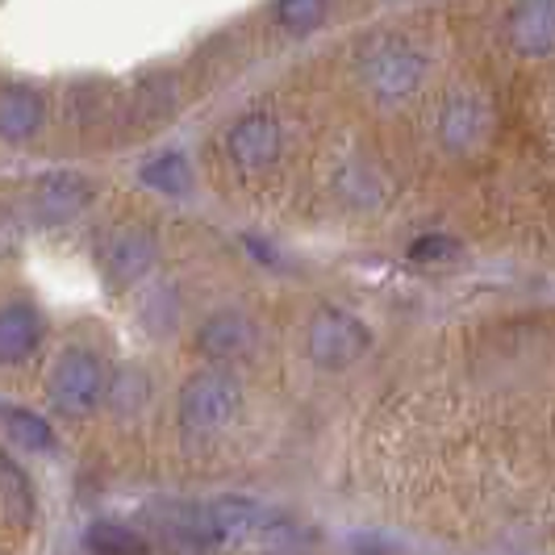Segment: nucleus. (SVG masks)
Segmentation results:
<instances>
[{"mask_svg":"<svg viewBox=\"0 0 555 555\" xmlns=\"http://www.w3.org/2000/svg\"><path fill=\"white\" fill-rule=\"evenodd\" d=\"M356 80L363 92L380 105H397L405 96H414L422 80H426V55L417 51L410 38L401 34H380L372 42H363L360 59H356Z\"/></svg>","mask_w":555,"mask_h":555,"instance_id":"nucleus-1","label":"nucleus"},{"mask_svg":"<svg viewBox=\"0 0 555 555\" xmlns=\"http://www.w3.org/2000/svg\"><path fill=\"white\" fill-rule=\"evenodd\" d=\"M47 397L63 417L96 414L109 397V367L88 347H67L47 376Z\"/></svg>","mask_w":555,"mask_h":555,"instance_id":"nucleus-2","label":"nucleus"},{"mask_svg":"<svg viewBox=\"0 0 555 555\" xmlns=\"http://www.w3.org/2000/svg\"><path fill=\"white\" fill-rule=\"evenodd\" d=\"M243 414V385L225 367L193 372L180 389V422L193 435H218Z\"/></svg>","mask_w":555,"mask_h":555,"instance_id":"nucleus-3","label":"nucleus"},{"mask_svg":"<svg viewBox=\"0 0 555 555\" xmlns=\"http://www.w3.org/2000/svg\"><path fill=\"white\" fill-rule=\"evenodd\" d=\"M306 351L318 367L343 372V367L360 363L372 351V331L363 326V318H356V313H347V309L338 306H322L306 331Z\"/></svg>","mask_w":555,"mask_h":555,"instance_id":"nucleus-4","label":"nucleus"},{"mask_svg":"<svg viewBox=\"0 0 555 555\" xmlns=\"http://www.w3.org/2000/svg\"><path fill=\"white\" fill-rule=\"evenodd\" d=\"M222 146H225V159L238 167L243 176H259V171H268L280 159L284 130H280V121L272 113L250 109L238 121H230Z\"/></svg>","mask_w":555,"mask_h":555,"instance_id":"nucleus-5","label":"nucleus"},{"mask_svg":"<svg viewBox=\"0 0 555 555\" xmlns=\"http://www.w3.org/2000/svg\"><path fill=\"white\" fill-rule=\"evenodd\" d=\"M489 139H493V105L473 88H455L439 109V142L451 155H473Z\"/></svg>","mask_w":555,"mask_h":555,"instance_id":"nucleus-6","label":"nucleus"},{"mask_svg":"<svg viewBox=\"0 0 555 555\" xmlns=\"http://www.w3.org/2000/svg\"><path fill=\"white\" fill-rule=\"evenodd\" d=\"M159 259V238L146 225H121L101 243V272L113 288H130L142 276H151Z\"/></svg>","mask_w":555,"mask_h":555,"instance_id":"nucleus-7","label":"nucleus"},{"mask_svg":"<svg viewBox=\"0 0 555 555\" xmlns=\"http://www.w3.org/2000/svg\"><path fill=\"white\" fill-rule=\"evenodd\" d=\"M255 347H259V326L250 322L247 313H238V309L209 313L201 322V331H196V351L205 360H214L218 367L247 360V356H255Z\"/></svg>","mask_w":555,"mask_h":555,"instance_id":"nucleus-8","label":"nucleus"},{"mask_svg":"<svg viewBox=\"0 0 555 555\" xmlns=\"http://www.w3.org/2000/svg\"><path fill=\"white\" fill-rule=\"evenodd\" d=\"M42 126H47V96L34 83H0V142L9 146L34 142L42 134Z\"/></svg>","mask_w":555,"mask_h":555,"instance_id":"nucleus-9","label":"nucleus"},{"mask_svg":"<svg viewBox=\"0 0 555 555\" xmlns=\"http://www.w3.org/2000/svg\"><path fill=\"white\" fill-rule=\"evenodd\" d=\"M505 38L518 55L543 59L555 51V0H514L505 13Z\"/></svg>","mask_w":555,"mask_h":555,"instance_id":"nucleus-10","label":"nucleus"},{"mask_svg":"<svg viewBox=\"0 0 555 555\" xmlns=\"http://www.w3.org/2000/svg\"><path fill=\"white\" fill-rule=\"evenodd\" d=\"M47 338V318L34 301H4L0 306V367H17L38 356Z\"/></svg>","mask_w":555,"mask_h":555,"instance_id":"nucleus-11","label":"nucleus"},{"mask_svg":"<svg viewBox=\"0 0 555 555\" xmlns=\"http://www.w3.org/2000/svg\"><path fill=\"white\" fill-rule=\"evenodd\" d=\"M92 205V180L76 176V171H51L34 184V209L47 222H72Z\"/></svg>","mask_w":555,"mask_h":555,"instance_id":"nucleus-12","label":"nucleus"},{"mask_svg":"<svg viewBox=\"0 0 555 555\" xmlns=\"http://www.w3.org/2000/svg\"><path fill=\"white\" fill-rule=\"evenodd\" d=\"M0 430L9 435V443L34 455H51L55 451V426L42 414H34L26 405H0Z\"/></svg>","mask_w":555,"mask_h":555,"instance_id":"nucleus-13","label":"nucleus"},{"mask_svg":"<svg viewBox=\"0 0 555 555\" xmlns=\"http://www.w3.org/2000/svg\"><path fill=\"white\" fill-rule=\"evenodd\" d=\"M83 547L92 555H151V539L130 522L117 518H96L83 530Z\"/></svg>","mask_w":555,"mask_h":555,"instance_id":"nucleus-14","label":"nucleus"},{"mask_svg":"<svg viewBox=\"0 0 555 555\" xmlns=\"http://www.w3.org/2000/svg\"><path fill=\"white\" fill-rule=\"evenodd\" d=\"M34 489H29V476L22 473V464L17 460H9L4 451H0V514L9 518V522H17V527H29L34 522Z\"/></svg>","mask_w":555,"mask_h":555,"instance_id":"nucleus-15","label":"nucleus"},{"mask_svg":"<svg viewBox=\"0 0 555 555\" xmlns=\"http://www.w3.org/2000/svg\"><path fill=\"white\" fill-rule=\"evenodd\" d=\"M139 176L146 189L167 193V196L189 193V184H193V167H189V155H184V151H159L155 159L142 164Z\"/></svg>","mask_w":555,"mask_h":555,"instance_id":"nucleus-16","label":"nucleus"},{"mask_svg":"<svg viewBox=\"0 0 555 555\" xmlns=\"http://www.w3.org/2000/svg\"><path fill=\"white\" fill-rule=\"evenodd\" d=\"M146 392H151L146 372L126 367V372L109 376V397H105V401H113V410H117V414H139L142 401H146Z\"/></svg>","mask_w":555,"mask_h":555,"instance_id":"nucleus-17","label":"nucleus"},{"mask_svg":"<svg viewBox=\"0 0 555 555\" xmlns=\"http://www.w3.org/2000/svg\"><path fill=\"white\" fill-rule=\"evenodd\" d=\"M326 9H331V0H276L272 13L288 34H309L326 22Z\"/></svg>","mask_w":555,"mask_h":555,"instance_id":"nucleus-18","label":"nucleus"},{"mask_svg":"<svg viewBox=\"0 0 555 555\" xmlns=\"http://www.w3.org/2000/svg\"><path fill=\"white\" fill-rule=\"evenodd\" d=\"M455 250H460L455 238H447V234H426V238H417L414 247H410V259H417V263H447Z\"/></svg>","mask_w":555,"mask_h":555,"instance_id":"nucleus-19","label":"nucleus"}]
</instances>
